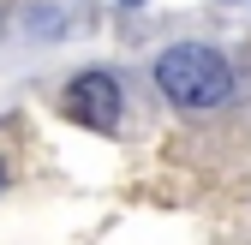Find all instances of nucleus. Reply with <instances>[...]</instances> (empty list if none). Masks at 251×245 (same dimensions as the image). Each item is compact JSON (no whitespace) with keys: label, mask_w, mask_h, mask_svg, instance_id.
I'll list each match as a JSON object with an SVG mask.
<instances>
[{"label":"nucleus","mask_w":251,"mask_h":245,"mask_svg":"<svg viewBox=\"0 0 251 245\" xmlns=\"http://www.w3.org/2000/svg\"><path fill=\"white\" fill-rule=\"evenodd\" d=\"M155 90L174 102V108H222L233 96V66L215 48L203 42H174L155 54Z\"/></svg>","instance_id":"obj_1"},{"label":"nucleus","mask_w":251,"mask_h":245,"mask_svg":"<svg viewBox=\"0 0 251 245\" xmlns=\"http://www.w3.org/2000/svg\"><path fill=\"white\" fill-rule=\"evenodd\" d=\"M66 114L84 120V126H96V132H108L120 120V84L108 72H78L66 84Z\"/></svg>","instance_id":"obj_2"},{"label":"nucleus","mask_w":251,"mask_h":245,"mask_svg":"<svg viewBox=\"0 0 251 245\" xmlns=\"http://www.w3.org/2000/svg\"><path fill=\"white\" fill-rule=\"evenodd\" d=\"M0 192H6V162H0Z\"/></svg>","instance_id":"obj_3"},{"label":"nucleus","mask_w":251,"mask_h":245,"mask_svg":"<svg viewBox=\"0 0 251 245\" xmlns=\"http://www.w3.org/2000/svg\"><path fill=\"white\" fill-rule=\"evenodd\" d=\"M126 6H138V0H126Z\"/></svg>","instance_id":"obj_4"}]
</instances>
